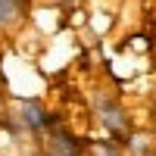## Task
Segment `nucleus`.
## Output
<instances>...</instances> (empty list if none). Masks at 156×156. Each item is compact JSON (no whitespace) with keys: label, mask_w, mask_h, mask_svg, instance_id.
Wrapping results in <instances>:
<instances>
[{"label":"nucleus","mask_w":156,"mask_h":156,"mask_svg":"<svg viewBox=\"0 0 156 156\" xmlns=\"http://www.w3.org/2000/svg\"><path fill=\"white\" fill-rule=\"evenodd\" d=\"M22 115H25V122H28L31 128H44V122H47V115L41 112V106H37V103H31V100L22 103Z\"/></svg>","instance_id":"nucleus-2"},{"label":"nucleus","mask_w":156,"mask_h":156,"mask_svg":"<svg viewBox=\"0 0 156 156\" xmlns=\"http://www.w3.org/2000/svg\"><path fill=\"white\" fill-rule=\"evenodd\" d=\"M53 156H75V150L66 144V140H56L53 144Z\"/></svg>","instance_id":"nucleus-5"},{"label":"nucleus","mask_w":156,"mask_h":156,"mask_svg":"<svg viewBox=\"0 0 156 156\" xmlns=\"http://www.w3.org/2000/svg\"><path fill=\"white\" fill-rule=\"evenodd\" d=\"M97 112H100V119H103V125H106L109 131H122V128H125V112H122L119 103L97 100Z\"/></svg>","instance_id":"nucleus-1"},{"label":"nucleus","mask_w":156,"mask_h":156,"mask_svg":"<svg viewBox=\"0 0 156 156\" xmlns=\"http://www.w3.org/2000/svg\"><path fill=\"white\" fill-rule=\"evenodd\" d=\"M90 153H94V156H119V150H115L112 144H94Z\"/></svg>","instance_id":"nucleus-4"},{"label":"nucleus","mask_w":156,"mask_h":156,"mask_svg":"<svg viewBox=\"0 0 156 156\" xmlns=\"http://www.w3.org/2000/svg\"><path fill=\"white\" fill-rule=\"evenodd\" d=\"M19 19V0H0V25H12Z\"/></svg>","instance_id":"nucleus-3"}]
</instances>
